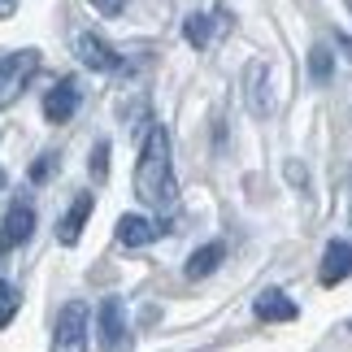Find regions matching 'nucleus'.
<instances>
[{"mask_svg": "<svg viewBox=\"0 0 352 352\" xmlns=\"http://www.w3.org/2000/svg\"><path fill=\"white\" fill-rule=\"evenodd\" d=\"M340 44H344V48H348V57H352V39H348V35H340Z\"/></svg>", "mask_w": 352, "mask_h": 352, "instance_id": "21", "label": "nucleus"}, {"mask_svg": "<svg viewBox=\"0 0 352 352\" xmlns=\"http://www.w3.org/2000/svg\"><path fill=\"white\" fill-rule=\"evenodd\" d=\"M52 352H87V305H83V300H70V305L57 314Z\"/></svg>", "mask_w": 352, "mask_h": 352, "instance_id": "3", "label": "nucleus"}, {"mask_svg": "<svg viewBox=\"0 0 352 352\" xmlns=\"http://www.w3.org/2000/svg\"><path fill=\"white\" fill-rule=\"evenodd\" d=\"M331 65H335V52L331 48H314V52H309V74H314L318 78V83H322V78H331Z\"/></svg>", "mask_w": 352, "mask_h": 352, "instance_id": "16", "label": "nucleus"}, {"mask_svg": "<svg viewBox=\"0 0 352 352\" xmlns=\"http://www.w3.org/2000/svg\"><path fill=\"white\" fill-rule=\"evenodd\" d=\"M0 187H5V170H0Z\"/></svg>", "mask_w": 352, "mask_h": 352, "instance_id": "22", "label": "nucleus"}, {"mask_svg": "<svg viewBox=\"0 0 352 352\" xmlns=\"http://www.w3.org/2000/svg\"><path fill=\"white\" fill-rule=\"evenodd\" d=\"M348 331H352V322H348Z\"/></svg>", "mask_w": 352, "mask_h": 352, "instance_id": "23", "label": "nucleus"}, {"mask_svg": "<svg viewBox=\"0 0 352 352\" xmlns=\"http://www.w3.org/2000/svg\"><path fill=\"white\" fill-rule=\"evenodd\" d=\"M96 327H100V348L104 352H131V327H126V305L109 296L96 314Z\"/></svg>", "mask_w": 352, "mask_h": 352, "instance_id": "4", "label": "nucleus"}, {"mask_svg": "<svg viewBox=\"0 0 352 352\" xmlns=\"http://www.w3.org/2000/svg\"><path fill=\"white\" fill-rule=\"evenodd\" d=\"M74 109H78V83L74 78H61V83L44 96V118L48 122H70Z\"/></svg>", "mask_w": 352, "mask_h": 352, "instance_id": "8", "label": "nucleus"}, {"mask_svg": "<svg viewBox=\"0 0 352 352\" xmlns=\"http://www.w3.org/2000/svg\"><path fill=\"white\" fill-rule=\"evenodd\" d=\"M31 231H35V209L26 205V200H13L9 213H5V222H0V252L22 248V243L31 239Z\"/></svg>", "mask_w": 352, "mask_h": 352, "instance_id": "5", "label": "nucleus"}, {"mask_svg": "<svg viewBox=\"0 0 352 352\" xmlns=\"http://www.w3.org/2000/svg\"><path fill=\"white\" fill-rule=\"evenodd\" d=\"M18 5H22V0H0V18H13V13H18Z\"/></svg>", "mask_w": 352, "mask_h": 352, "instance_id": "20", "label": "nucleus"}, {"mask_svg": "<svg viewBox=\"0 0 352 352\" xmlns=\"http://www.w3.org/2000/svg\"><path fill=\"white\" fill-rule=\"evenodd\" d=\"M348 274H352V243H348V239L327 243V252H322V265H318L322 287H335V283H344Z\"/></svg>", "mask_w": 352, "mask_h": 352, "instance_id": "7", "label": "nucleus"}, {"mask_svg": "<svg viewBox=\"0 0 352 352\" xmlns=\"http://www.w3.org/2000/svg\"><path fill=\"white\" fill-rule=\"evenodd\" d=\"M135 196L148 209H170L179 200V183H174V166H170V135L166 126H153L144 135L140 148V166H135Z\"/></svg>", "mask_w": 352, "mask_h": 352, "instance_id": "1", "label": "nucleus"}, {"mask_svg": "<svg viewBox=\"0 0 352 352\" xmlns=\"http://www.w3.org/2000/svg\"><path fill=\"white\" fill-rule=\"evenodd\" d=\"M161 235L157 222L140 218V213H126V218H118V243H126V248H144V243H153Z\"/></svg>", "mask_w": 352, "mask_h": 352, "instance_id": "11", "label": "nucleus"}, {"mask_svg": "<svg viewBox=\"0 0 352 352\" xmlns=\"http://www.w3.org/2000/svg\"><path fill=\"white\" fill-rule=\"evenodd\" d=\"M183 35H187V44L205 48L209 39H213V18H205V13H192V18L183 22Z\"/></svg>", "mask_w": 352, "mask_h": 352, "instance_id": "13", "label": "nucleus"}, {"mask_svg": "<svg viewBox=\"0 0 352 352\" xmlns=\"http://www.w3.org/2000/svg\"><path fill=\"white\" fill-rule=\"evenodd\" d=\"M222 256H226V243H205V248H196L192 256H187V274H192V278H209L213 270L222 265Z\"/></svg>", "mask_w": 352, "mask_h": 352, "instance_id": "12", "label": "nucleus"}, {"mask_svg": "<svg viewBox=\"0 0 352 352\" xmlns=\"http://www.w3.org/2000/svg\"><path fill=\"white\" fill-rule=\"evenodd\" d=\"M248 87H252V113H265L270 109V91H261L265 87V65L261 61L248 65Z\"/></svg>", "mask_w": 352, "mask_h": 352, "instance_id": "14", "label": "nucleus"}, {"mask_svg": "<svg viewBox=\"0 0 352 352\" xmlns=\"http://www.w3.org/2000/svg\"><path fill=\"white\" fill-rule=\"evenodd\" d=\"M296 314H300L296 300L287 292H278V287H270V292L256 296V318H261V322H292Z\"/></svg>", "mask_w": 352, "mask_h": 352, "instance_id": "9", "label": "nucleus"}, {"mask_svg": "<svg viewBox=\"0 0 352 352\" xmlns=\"http://www.w3.org/2000/svg\"><path fill=\"white\" fill-rule=\"evenodd\" d=\"M91 209H96V200H91V192H83L70 205V213L61 218V231H57V239L70 248V243H78V235H83V226H87V218H91Z\"/></svg>", "mask_w": 352, "mask_h": 352, "instance_id": "10", "label": "nucleus"}, {"mask_svg": "<svg viewBox=\"0 0 352 352\" xmlns=\"http://www.w3.org/2000/svg\"><path fill=\"white\" fill-rule=\"evenodd\" d=\"M109 144H96V157H91V174H96V179H104V170H109Z\"/></svg>", "mask_w": 352, "mask_h": 352, "instance_id": "18", "label": "nucleus"}, {"mask_svg": "<svg viewBox=\"0 0 352 352\" xmlns=\"http://www.w3.org/2000/svg\"><path fill=\"white\" fill-rule=\"evenodd\" d=\"M74 48H78V61H83L87 70H96V74H113V70H122V57H118V52H113L109 44H104L100 35L83 31Z\"/></svg>", "mask_w": 352, "mask_h": 352, "instance_id": "6", "label": "nucleus"}, {"mask_svg": "<svg viewBox=\"0 0 352 352\" xmlns=\"http://www.w3.org/2000/svg\"><path fill=\"white\" fill-rule=\"evenodd\" d=\"M52 166H57V157H52V153H44V157H39L35 166H31V179H35V183H44L48 174H52Z\"/></svg>", "mask_w": 352, "mask_h": 352, "instance_id": "17", "label": "nucleus"}, {"mask_svg": "<svg viewBox=\"0 0 352 352\" xmlns=\"http://www.w3.org/2000/svg\"><path fill=\"white\" fill-rule=\"evenodd\" d=\"M35 70H39V52L35 48L0 57V109H9V104L22 96V87L35 78Z\"/></svg>", "mask_w": 352, "mask_h": 352, "instance_id": "2", "label": "nucleus"}, {"mask_svg": "<svg viewBox=\"0 0 352 352\" xmlns=\"http://www.w3.org/2000/svg\"><path fill=\"white\" fill-rule=\"evenodd\" d=\"M91 9H100L104 18H118V13H122V0H91Z\"/></svg>", "mask_w": 352, "mask_h": 352, "instance_id": "19", "label": "nucleus"}, {"mask_svg": "<svg viewBox=\"0 0 352 352\" xmlns=\"http://www.w3.org/2000/svg\"><path fill=\"white\" fill-rule=\"evenodd\" d=\"M18 309H22V292L13 283H0V327H9Z\"/></svg>", "mask_w": 352, "mask_h": 352, "instance_id": "15", "label": "nucleus"}]
</instances>
